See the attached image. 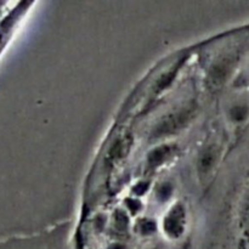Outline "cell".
I'll return each instance as SVG.
<instances>
[{"label":"cell","instance_id":"obj_7","mask_svg":"<svg viewBox=\"0 0 249 249\" xmlns=\"http://www.w3.org/2000/svg\"><path fill=\"white\" fill-rule=\"evenodd\" d=\"M243 220H245L246 226L249 230V197L245 203V209H243Z\"/></svg>","mask_w":249,"mask_h":249},{"label":"cell","instance_id":"obj_3","mask_svg":"<svg viewBox=\"0 0 249 249\" xmlns=\"http://www.w3.org/2000/svg\"><path fill=\"white\" fill-rule=\"evenodd\" d=\"M214 158H215V156H214L213 150L208 148V150L204 151L203 155H202V157H201V160H199V167L203 169V172L208 170L209 168L213 165Z\"/></svg>","mask_w":249,"mask_h":249},{"label":"cell","instance_id":"obj_2","mask_svg":"<svg viewBox=\"0 0 249 249\" xmlns=\"http://www.w3.org/2000/svg\"><path fill=\"white\" fill-rule=\"evenodd\" d=\"M249 117V106L247 104H237L230 109V118L236 123H242Z\"/></svg>","mask_w":249,"mask_h":249},{"label":"cell","instance_id":"obj_6","mask_svg":"<svg viewBox=\"0 0 249 249\" xmlns=\"http://www.w3.org/2000/svg\"><path fill=\"white\" fill-rule=\"evenodd\" d=\"M170 194H172V187L169 185H163L160 189V191H158V196L163 199L168 198L170 196Z\"/></svg>","mask_w":249,"mask_h":249},{"label":"cell","instance_id":"obj_8","mask_svg":"<svg viewBox=\"0 0 249 249\" xmlns=\"http://www.w3.org/2000/svg\"><path fill=\"white\" fill-rule=\"evenodd\" d=\"M111 249H124V247H123V246L117 245V246H113V247H112Z\"/></svg>","mask_w":249,"mask_h":249},{"label":"cell","instance_id":"obj_4","mask_svg":"<svg viewBox=\"0 0 249 249\" xmlns=\"http://www.w3.org/2000/svg\"><path fill=\"white\" fill-rule=\"evenodd\" d=\"M226 75H228V67L221 63V65H218L214 67L212 79H213L214 82H216V80H219V82H224L226 78Z\"/></svg>","mask_w":249,"mask_h":249},{"label":"cell","instance_id":"obj_1","mask_svg":"<svg viewBox=\"0 0 249 249\" xmlns=\"http://www.w3.org/2000/svg\"><path fill=\"white\" fill-rule=\"evenodd\" d=\"M187 118H190V114L187 113L177 114V116H174L173 118L167 119V121H165L160 126H158L157 133L164 134V133H168V131H173L177 128H180V126L185 123V121H186Z\"/></svg>","mask_w":249,"mask_h":249},{"label":"cell","instance_id":"obj_5","mask_svg":"<svg viewBox=\"0 0 249 249\" xmlns=\"http://www.w3.org/2000/svg\"><path fill=\"white\" fill-rule=\"evenodd\" d=\"M165 158V148H157L156 151H153L150 156V162L152 164H158V163L162 162Z\"/></svg>","mask_w":249,"mask_h":249}]
</instances>
